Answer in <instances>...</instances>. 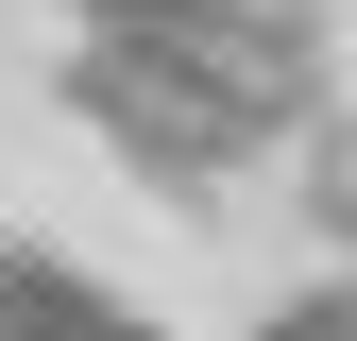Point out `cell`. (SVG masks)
<instances>
[{
	"label": "cell",
	"mask_w": 357,
	"mask_h": 341,
	"mask_svg": "<svg viewBox=\"0 0 357 341\" xmlns=\"http://www.w3.org/2000/svg\"><path fill=\"white\" fill-rule=\"evenodd\" d=\"M255 341H357V273H273Z\"/></svg>",
	"instance_id": "obj_1"
}]
</instances>
